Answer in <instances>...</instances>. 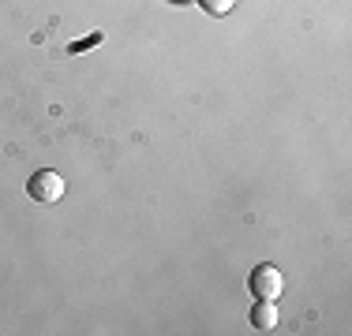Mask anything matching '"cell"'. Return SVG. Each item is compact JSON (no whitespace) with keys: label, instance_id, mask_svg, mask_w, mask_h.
<instances>
[{"label":"cell","instance_id":"obj_5","mask_svg":"<svg viewBox=\"0 0 352 336\" xmlns=\"http://www.w3.org/2000/svg\"><path fill=\"white\" fill-rule=\"evenodd\" d=\"M173 4H184V0H173Z\"/></svg>","mask_w":352,"mask_h":336},{"label":"cell","instance_id":"obj_1","mask_svg":"<svg viewBox=\"0 0 352 336\" xmlns=\"http://www.w3.org/2000/svg\"><path fill=\"white\" fill-rule=\"evenodd\" d=\"M248 288H251V296H255V299L274 302V299H281V291H285V276H281V269H278V265L263 262V265L251 269Z\"/></svg>","mask_w":352,"mask_h":336},{"label":"cell","instance_id":"obj_4","mask_svg":"<svg viewBox=\"0 0 352 336\" xmlns=\"http://www.w3.org/2000/svg\"><path fill=\"white\" fill-rule=\"evenodd\" d=\"M199 8H203L206 15H214V19H221V15H229L232 8H236V0H199Z\"/></svg>","mask_w":352,"mask_h":336},{"label":"cell","instance_id":"obj_2","mask_svg":"<svg viewBox=\"0 0 352 336\" xmlns=\"http://www.w3.org/2000/svg\"><path fill=\"white\" fill-rule=\"evenodd\" d=\"M27 195L41 202V206H53V202H60L64 198V180H60V172H53V168H41V172L30 176V183H27Z\"/></svg>","mask_w":352,"mask_h":336},{"label":"cell","instance_id":"obj_3","mask_svg":"<svg viewBox=\"0 0 352 336\" xmlns=\"http://www.w3.org/2000/svg\"><path fill=\"white\" fill-rule=\"evenodd\" d=\"M251 325H255L258 333H270L274 325H278V307L266 299H258L255 307H251Z\"/></svg>","mask_w":352,"mask_h":336}]
</instances>
